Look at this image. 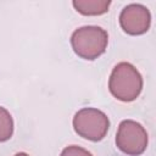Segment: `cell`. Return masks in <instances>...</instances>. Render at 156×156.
I'll return each instance as SVG.
<instances>
[{
    "mask_svg": "<svg viewBox=\"0 0 156 156\" xmlns=\"http://www.w3.org/2000/svg\"><path fill=\"white\" fill-rule=\"evenodd\" d=\"M108 34L99 26H83L71 35V45L74 54L84 60L93 61L100 57L107 48Z\"/></svg>",
    "mask_w": 156,
    "mask_h": 156,
    "instance_id": "cell-2",
    "label": "cell"
},
{
    "mask_svg": "<svg viewBox=\"0 0 156 156\" xmlns=\"http://www.w3.org/2000/svg\"><path fill=\"white\" fill-rule=\"evenodd\" d=\"M13 156H29V155L26 154V152H18V154H16V155H13Z\"/></svg>",
    "mask_w": 156,
    "mask_h": 156,
    "instance_id": "cell-9",
    "label": "cell"
},
{
    "mask_svg": "<svg viewBox=\"0 0 156 156\" xmlns=\"http://www.w3.org/2000/svg\"><path fill=\"white\" fill-rule=\"evenodd\" d=\"M13 134V119L11 113L0 106V143L7 141Z\"/></svg>",
    "mask_w": 156,
    "mask_h": 156,
    "instance_id": "cell-7",
    "label": "cell"
},
{
    "mask_svg": "<svg viewBox=\"0 0 156 156\" xmlns=\"http://www.w3.org/2000/svg\"><path fill=\"white\" fill-rule=\"evenodd\" d=\"M72 5L77 12L84 16H100L108 11L111 1L108 0H74Z\"/></svg>",
    "mask_w": 156,
    "mask_h": 156,
    "instance_id": "cell-6",
    "label": "cell"
},
{
    "mask_svg": "<svg viewBox=\"0 0 156 156\" xmlns=\"http://www.w3.org/2000/svg\"><path fill=\"white\" fill-rule=\"evenodd\" d=\"M151 15L147 7L140 4H129L119 13L121 28L129 35H141L150 28Z\"/></svg>",
    "mask_w": 156,
    "mask_h": 156,
    "instance_id": "cell-5",
    "label": "cell"
},
{
    "mask_svg": "<svg viewBox=\"0 0 156 156\" xmlns=\"http://www.w3.org/2000/svg\"><path fill=\"white\" fill-rule=\"evenodd\" d=\"M108 90L117 100L132 102L143 90V77L132 63L119 62L110 74Z\"/></svg>",
    "mask_w": 156,
    "mask_h": 156,
    "instance_id": "cell-1",
    "label": "cell"
},
{
    "mask_svg": "<svg viewBox=\"0 0 156 156\" xmlns=\"http://www.w3.org/2000/svg\"><path fill=\"white\" fill-rule=\"evenodd\" d=\"M149 136L145 128L136 121L124 119L116 133V145L126 155L139 156L147 147Z\"/></svg>",
    "mask_w": 156,
    "mask_h": 156,
    "instance_id": "cell-4",
    "label": "cell"
},
{
    "mask_svg": "<svg viewBox=\"0 0 156 156\" xmlns=\"http://www.w3.org/2000/svg\"><path fill=\"white\" fill-rule=\"evenodd\" d=\"M60 156H93V154L84 147L77 145H69L62 150Z\"/></svg>",
    "mask_w": 156,
    "mask_h": 156,
    "instance_id": "cell-8",
    "label": "cell"
},
{
    "mask_svg": "<svg viewBox=\"0 0 156 156\" xmlns=\"http://www.w3.org/2000/svg\"><path fill=\"white\" fill-rule=\"evenodd\" d=\"M74 132L89 141L102 140L110 128V119L105 112L94 107H84L76 112L72 119Z\"/></svg>",
    "mask_w": 156,
    "mask_h": 156,
    "instance_id": "cell-3",
    "label": "cell"
}]
</instances>
